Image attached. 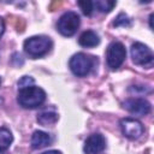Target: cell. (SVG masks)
Instances as JSON below:
<instances>
[{"label": "cell", "instance_id": "9", "mask_svg": "<svg viewBox=\"0 0 154 154\" xmlns=\"http://www.w3.org/2000/svg\"><path fill=\"white\" fill-rule=\"evenodd\" d=\"M105 147H106L105 137L101 134H93L85 140L83 150L85 154H99L105 149Z\"/></svg>", "mask_w": 154, "mask_h": 154}, {"label": "cell", "instance_id": "20", "mask_svg": "<svg viewBox=\"0 0 154 154\" xmlns=\"http://www.w3.org/2000/svg\"><path fill=\"white\" fill-rule=\"evenodd\" d=\"M0 154H7V153H6L4 149H0Z\"/></svg>", "mask_w": 154, "mask_h": 154}, {"label": "cell", "instance_id": "7", "mask_svg": "<svg viewBox=\"0 0 154 154\" xmlns=\"http://www.w3.org/2000/svg\"><path fill=\"white\" fill-rule=\"evenodd\" d=\"M120 128L125 137L136 140L143 134V125L141 122L134 118H124L120 120Z\"/></svg>", "mask_w": 154, "mask_h": 154}, {"label": "cell", "instance_id": "18", "mask_svg": "<svg viewBox=\"0 0 154 154\" xmlns=\"http://www.w3.org/2000/svg\"><path fill=\"white\" fill-rule=\"evenodd\" d=\"M4 30H5V23H4L2 18L0 17V37L2 36V34H4Z\"/></svg>", "mask_w": 154, "mask_h": 154}, {"label": "cell", "instance_id": "2", "mask_svg": "<svg viewBox=\"0 0 154 154\" xmlns=\"http://www.w3.org/2000/svg\"><path fill=\"white\" fill-rule=\"evenodd\" d=\"M24 51L31 58H41L52 48V41L47 36H31L24 41Z\"/></svg>", "mask_w": 154, "mask_h": 154}, {"label": "cell", "instance_id": "10", "mask_svg": "<svg viewBox=\"0 0 154 154\" xmlns=\"http://www.w3.org/2000/svg\"><path fill=\"white\" fill-rule=\"evenodd\" d=\"M51 141H52V138L47 132L36 130V131H34V134L31 136V147L34 149H41V148L48 146L51 143Z\"/></svg>", "mask_w": 154, "mask_h": 154}, {"label": "cell", "instance_id": "17", "mask_svg": "<svg viewBox=\"0 0 154 154\" xmlns=\"http://www.w3.org/2000/svg\"><path fill=\"white\" fill-rule=\"evenodd\" d=\"M34 84V78L29 77V76H23L19 81H18V87L19 89L22 88H26V87H31Z\"/></svg>", "mask_w": 154, "mask_h": 154}, {"label": "cell", "instance_id": "4", "mask_svg": "<svg viewBox=\"0 0 154 154\" xmlns=\"http://www.w3.org/2000/svg\"><path fill=\"white\" fill-rule=\"evenodd\" d=\"M79 28V17L73 11L65 12L58 20L57 29L64 36H72Z\"/></svg>", "mask_w": 154, "mask_h": 154}, {"label": "cell", "instance_id": "1", "mask_svg": "<svg viewBox=\"0 0 154 154\" xmlns=\"http://www.w3.org/2000/svg\"><path fill=\"white\" fill-rule=\"evenodd\" d=\"M18 103L24 108H36L42 105L46 100V93L43 89L31 85L19 89L18 93Z\"/></svg>", "mask_w": 154, "mask_h": 154}, {"label": "cell", "instance_id": "15", "mask_svg": "<svg viewBox=\"0 0 154 154\" xmlns=\"http://www.w3.org/2000/svg\"><path fill=\"white\" fill-rule=\"evenodd\" d=\"M113 25L114 26H130L131 25V22H130L129 17L125 13H119L116 17V19H114Z\"/></svg>", "mask_w": 154, "mask_h": 154}, {"label": "cell", "instance_id": "6", "mask_svg": "<svg viewBox=\"0 0 154 154\" xmlns=\"http://www.w3.org/2000/svg\"><path fill=\"white\" fill-rule=\"evenodd\" d=\"M131 58L132 61L137 65L142 66H152L153 65V53L150 48L141 42H135L131 46Z\"/></svg>", "mask_w": 154, "mask_h": 154}, {"label": "cell", "instance_id": "3", "mask_svg": "<svg viewBox=\"0 0 154 154\" xmlns=\"http://www.w3.org/2000/svg\"><path fill=\"white\" fill-rule=\"evenodd\" d=\"M95 61V58L91 55H88L85 53H77L71 57L69 65L73 75L78 77H84L93 70Z\"/></svg>", "mask_w": 154, "mask_h": 154}, {"label": "cell", "instance_id": "5", "mask_svg": "<svg viewBox=\"0 0 154 154\" xmlns=\"http://www.w3.org/2000/svg\"><path fill=\"white\" fill-rule=\"evenodd\" d=\"M126 57V51L125 47L122 42L114 41L112 42L107 51H106V60H107V65L108 67H111L112 70L118 69L125 60Z\"/></svg>", "mask_w": 154, "mask_h": 154}, {"label": "cell", "instance_id": "11", "mask_svg": "<svg viewBox=\"0 0 154 154\" xmlns=\"http://www.w3.org/2000/svg\"><path fill=\"white\" fill-rule=\"evenodd\" d=\"M78 43L82 46V47H95L100 43V38L97 36L96 32H94L93 30H87V31H83L78 38Z\"/></svg>", "mask_w": 154, "mask_h": 154}, {"label": "cell", "instance_id": "12", "mask_svg": "<svg viewBox=\"0 0 154 154\" xmlns=\"http://www.w3.org/2000/svg\"><path fill=\"white\" fill-rule=\"evenodd\" d=\"M57 120H58V113L52 109H45L37 114V122L45 126L53 125L55 124Z\"/></svg>", "mask_w": 154, "mask_h": 154}, {"label": "cell", "instance_id": "8", "mask_svg": "<svg viewBox=\"0 0 154 154\" xmlns=\"http://www.w3.org/2000/svg\"><path fill=\"white\" fill-rule=\"evenodd\" d=\"M124 108L136 116H146L150 112V103L142 97H130L124 101Z\"/></svg>", "mask_w": 154, "mask_h": 154}, {"label": "cell", "instance_id": "14", "mask_svg": "<svg viewBox=\"0 0 154 154\" xmlns=\"http://www.w3.org/2000/svg\"><path fill=\"white\" fill-rule=\"evenodd\" d=\"M93 6L96 7L100 12H109L111 10H113V7L116 6V1H111V0H96L93 2Z\"/></svg>", "mask_w": 154, "mask_h": 154}, {"label": "cell", "instance_id": "13", "mask_svg": "<svg viewBox=\"0 0 154 154\" xmlns=\"http://www.w3.org/2000/svg\"><path fill=\"white\" fill-rule=\"evenodd\" d=\"M13 141V136H12V132L5 128V126H1L0 128V149H4L6 150L11 143Z\"/></svg>", "mask_w": 154, "mask_h": 154}, {"label": "cell", "instance_id": "19", "mask_svg": "<svg viewBox=\"0 0 154 154\" xmlns=\"http://www.w3.org/2000/svg\"><path fill=\"white\" fill-rule=\"evenodd\" d=\"M42 154H61L59 150H48V152H45Z\"/></svg>", "mask_w": 154, "mask_h": 154}, {"label": "cell", "instance_id": "16", "mask_svg": "<svg viewBox=\"0 0 154 154\" xmlns=\"http://www.w3.org/2000/svg\"><path fill=\"white\" fill-rule=\"evenodd\" d=\"M78 6L81 7L82 12L85 14V16H90L91 12H93V1H89V0H84V1H78Z\"/></svg>", "mask_w": 154, "mask_h": 154}]
</instances>
